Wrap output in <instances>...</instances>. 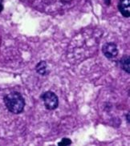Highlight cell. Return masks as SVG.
Instances as JSON below:
<instances>
[{"instance_id":"obj_9","label":"cell","mask_w":130,"mask_h":146,"mask_svg":"<svg viewBox=\"0 0 130 146\" xmlns=\"http://www.w3.org/2000/svg\"><path fill=\"white\" fill-rule=\"evenodd\" d=\"M3 10V4H2V3H0V12H1Z\"/></svg>"},{"instance_id":"obj_2","label":"cell","mask_w":130,"mask_h":146,"mask_svg":"<svg viewBox=\"0 0 130 146\" xmlns=\"http://www.w3.org/2000/svg\"><path fill=\"white\" fill-rule=\"evenodd\" d=\"M41 98L43 100L44 106L48 110H55L58 108L59 98L55 92L48 91L42 95Z\"/></svg>"},{"instance_id":"obj_5","label":"cell","mask_w":130,"mask_h":146,"mask_svg":"<svg viewBox=\"0 0 130 146\" xmlns=\"http://www.w3.org/2000/svg\"><path fill=\"white\" fill-rule=\"evenodd\" d=\"M35 71H36V72L39 75H41V76H46L48 73L47 62L44 60L39 61L35 66Z\"/></svg>"},{"instance_id":"obj_1","label":"cell","mask_w":130,"mask_h":146,"mask_svg":"<svg viewBox=\"0 0 130 146\" xmlns=\"http://www.w3.org/2000/svg\"><path fill=\"white\" fill-rule=\"evenodd\" d=\"M4 104L9 112L13 114H20L23 112L25 107V100L18 92H12L5 96Z\"/></svg>"},{"instance_id":"obj_6","label":"cell","mask_w":130,"mask_h":146,"mask_svg":"<svg viewBox=\"0 0 130 146\" xmlns=\"http://www.w3.org/2000/svg\"><path fill=\"white\" fill-rule=\"evenodd\" d=\"M120 65L121 68L128 73H130V58L129 56H125L120 60Z\"/></svg>"},{"instance_id":"obj_4","label":"cell","mask_w":130,"mask_h":146,"mask_svg":"<svg viewBox=\"0 0 130 146\" xmlns=\"http://www.w3.org/2000/svg\"><path fill=\"white\" fill-rule=\"evenodd\" d=\"M118 9L124 17L130 16V0H120Z\"/></svg>"},{"instance_id":"obj_8","label":"cell","mask_w":130,"mask_h":146,"mask_svg":"<svg viewBox=\"0 0 130 146\" xmlns=\"http://www.w3.org/2000/svg\"><path fill=\"white\" fill-rule=\"evenodd\" d=\"M104 3H105V4L107 5V6H109L110 3H111V0H104Z\"/></svg>"},{"instance_id":"obj_7","label":"cell","mask_w":130,"mask_h":146,"mask_svg":"<svg viewBox=\"0 0 130 146\" xmlns=\"http://www.w3.org/2000/svg\"><path fill=\"white\" fill-rule=\"evenodd\" d=\"M72 144V141L69 138H63L60 142L58 143V145H70Z\"/></svg>"},{"instance_id":"obj_3","label":"cell","mask_w":130,"mask_h":146,"mask_svg":"<svg viewBox=\"0 0 130 146\" xmlns=\"http://www.w3.org/2000/svg\"><path fill=\"white\" fill-rule=\"evenodd\" d=\"M102 52L108 59H113L118 56V49L116 43L113 42L104 43L102 47Z\"/></svg>"}]
</instances>
